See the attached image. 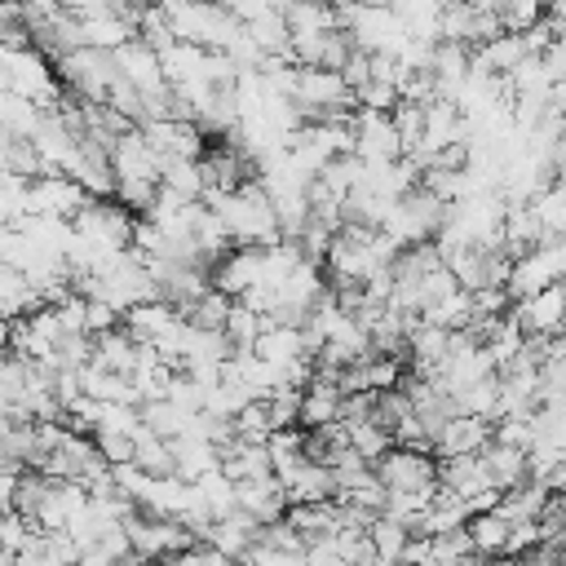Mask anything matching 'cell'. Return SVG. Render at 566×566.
<instances>
[{
	"mask_svg": "<svg viewBox=\"0 0 566 566\" xmlns=\"http://www.w3.org/2000/svg\"><path fill=\"white\" fill-rule=\"evenodd\" d=\"M287 102H292L296 115L310 124V119L349 115V111H354V88L340 80V71H327V66H292Z\"/></svg>",
	"mask_w": 566,
	"mask_h": 566,
	"instance_id": "1",
	"label": "cell"
},
{
	"mask_svg": "<svg viewBox=\"0 0 566 566\" xmlns=\"http://www.w3.org/2000/svg\"><path fill=\"white\" fill-rule=\"evenodd\" d=\"M53 66H57L53 75H57L62 93H71V97H80V102H106V88H111V80L119 75V71H115V53H111V49H88V44L71 49V53L57 57Z\"/></svg>",
	"mask_w": 566,
	"mask_h": 566,
	"instance_id": "2",
	"label": "cell"
},
{
	"mask_svg": "<svg viewBox=\"0 0 566 566\" xmlns=\"http://www.w3.org/2000/svg\"><path fill=\"white\" fill-rule=\"evenodd\" d=\"M133 221L137 217L128 208H119L115 199H84L80 212L71 217V230L102 252H124L133 243Z\"/></svg>",
	"mask_w": 566,
	"mask_h": 566,
	"instance_id": "3",
	"label": "cell"
},
{
	"mask_svg": "<svg viewBox=\"0 0 566 566\" xmlns=\"http://www.w3.org/2000/svg\"><path fill=\"white\" fill-rule=\"evenodd\" d=\"M562 274H566V248H562V239H548V243H535L531 252L509 261L504 292H509V301H522L548 283H562Z\"/></svg>",
	"mask_w": 566,
	"mask_h": 566,
	"instance_id": "4",
	"label": "cell"
},
{
	"mask_svg": "<svg viewBox=\"0 0 566 566\" xmlns=\"http://www.w3.org/2000/svg\"><path fill=\"white\" fill-rule=\"evenodd\" d=\"M371 473L385 482V491H433L438 486L433 451H416V447H398V442L371 460Z\"/></svg>",
	"mask_w": 566,
	"mask_h": 566,
	"instance_id": "5",
	"label": "cell"
},
{
	"mask_svg": "<svg viewBox=\"0 0 566 566\" xmlns=\"http://www.w3.org/2000/svg\"><path fill=\"white\" fill-rule=\"evenodd\" d=\"M84 199H88V195H84L80 181L66 177V172H40V177L27 181V212H35V217L71 221Z\"/></svg>",
	"mask_w": 566,
	"mask_h": 566,
	"instance_id": "6",
	"label": "cell"
},
{
	"mask_svg": "<svg viewBox=\"0 0 566 566\" xmlns=\"http://www.w3.org/2000/svg\"><path fill=\"white\" fill-rule=\"evenodd\" d=\"M509 318L526 336H562V318H566V292H562V283H548V287L513 301L509 305Z\"/></svg>",
	"mask_w": 566,
	"mask_h": 566,
	"instance_id": "7",
	"label": "cell"
},
{
	"mask_svg": "<svg viewBox=\"0 0 566 566\" xmlns=\"http://www.w3.org/2000/svg\"><path fill=\"white\" fill-rule=\"evenodd\" d=\"M159 155L146 146V137L137 128H124L111 142V172L115 181H159Z\"/></svg>",
	"mask_w": 566,
	"mask_h": 566,
	"instance_id": "8",
	"label": "cell"
},
{
	"mask_svg": "<svg viewBox=\"0 0 566 566\" xmlns=\"http://www.w3.org/2000/svg\"><path fill=\"white\" fill-rule=\"evenodd\" d=\"M274 482L283 486L287 504H318V500H332V495H336L332 469H327L323 460H310V455H301L292 469L274 473Z\"/></svg>",
	"mask_w": 566,
	"mask_h": 566,
	"instance_id": "9",
	"label": "cell"
},
{
	"mask_svg": "<svg viewBox=\"0 0 566 566\" xmlns=\"http://www.w3.org/2000/svg\"><path fill=\"white\" fill-rule=\"evenodd\" d=\"M486 442H491V420L455 411V416H447V420L438 424L429 451H433V460H442V455H473V451H482Z\"/></svg>",
	"mask_w": 566,
	"mask_h": 566,
	"instance_id": "10",
	"label": "cell"
},
{
	"mask_svg": "<svg viewBox=\"0 0 566 566\" xmlns=\"http://www.w3.org/2000/svg\"><path fill=\"white\" fill-rule=\"evenodd\" d=\"M199 544H208V548L221 553L226 562H239V557H248V548L256 544V522H252L248 513L230 509V513H221V517L208 522V531L199 535Z\"/></svg>",
	"mask_w": 566,
	"mask_h": 566,
	"instance_id": "11",
	"label": "cell"
},
{
	"mask_svg": "<svg viewBox=\"0 0 566 566\" xmlns=\"http://www.w3.org/2000/svg\"><path fill=\"white\" fill-rule=\"evenodd\" d=\"M234 509L248 513L256 526H270V522L283 517L287 495H283V486L270 473V478H256V482H234Z\"/></svg>",
	"mask_w": 566,
	"mask_h": 566,
	"instance_id": "12",
	"label": "cell"
},
{
	"mask_svg": "<svg viewBox=\"0 0 566 566\" xmlns=\"http://www.w3.org/2000/svg\"><path fill=\"white\" fill-rule=\"evenodd\" d=\"M478 460H482V473H486V482L495 486V491H513V486H522V482H531V473H526V451L522 447H509V442H486L482 451H478Z\"/></svg>",
	"mask_w": 566,
	"mask_h": 566,
	"instance_id": "13",
	"label": "cell"
},
{
	"mask_svg": "<svg viewBox=\"0 0 566 566\" xmlns=\"http://www.w3.org/2000/svg\"><path fill=\"white\" fill-rule=\"evenodd\" d=\"M340 420V385L310 376V385L301 389V429H318V424H336Z\"/></svg>",
	"mask_w": 566,
	"mask_h": 566,
	"instance_id": "14",
	"label": "cell"
},
{
	"mask_svg": "<svg viewBox=\"0 0 566 566\" xmlns=\"http://www.w3.org/2000/svg\"><path fill=\"white\" fill-rule=\"evenodd\" d=\"M137 349H142V340H133V336L115 323L111 332H97V336H93L88 363H97V367H106V371H128L133 358H137Z\"/></svg>",
	"mask_w": 566,
	"mask_h": 566,
	"instance_id": "15",
	"label": "cell"
},
{
	"mask_svg": "<svg viewBox=\"0 0 566 566\" xmlns=\"http://www.w3.org/2000/svg\"><path fill=\"white\" fill-rule=\"evenodd\" d=\"M509 526L513 522H504L495 509H486V513H469V522H464V535H469V548L478 553V557H491V553H504V539H509Z\"/></svg>",
	"mask_w": 566,
	"mask_h": 566,
	"instance_id": "16",
	"label": "cell"
},
{
	"mask_svg": "<svg viewBox=\"0 0 566 566\" xmlns=\"http://www.w3.org/2000/svg\"><path fill=\"white\" fill-rule=\"evenodd\" d=\"M243 31H248V40H252L265 57H283V62H292V57H287V22H283L279 9H270V13H261V18H248Z\"/></svg>",
	"mask_w": 566,
	"mask_h": 566,
	"instance_id": "17",
	"label": "cell"
},
{
	"mask_svg": "<svg viewBox=\"0 0 566 566\" xmlns=\"http://www.w3.org/2000/svg\"><path fill=\"white\" fill-rule=\"evenodd\" d=\"M531 212H535V221H539V230H544V239H562V230H566V199H562V177H553L544 190H535L531 199Z\"/></svg>",
	"mask_w": 566,
	"mask_h": 566,
	"instance_id": "18",
	"label": "cell"
},
{
	"mask_svg": "<svg viewBox=\"0 0 566 566\" xmlns=\"http://www.w3.org/2000/svg\"><path fill=\"white\" fill-rule=\"evenodd\" d=\"M367 544H371V553H376V566H398L402 544H407V526L394 522V517H385V513H376V517L367 522Z\"/></svg>",
	"mask_w": 566,
	"mask_h": 566,
	"instance_id": "19",
	"label": "cell"
},
{
	"mask_svg": "<svg viewBox=\"0 0 566 566\" xmlns=\"http://www.w3.org/2000/svg\"><path fill=\"white\" fill-rule=\"evenodd\" d=\"M261 327H265V318H261V314H252L248 305L230 301V310H226V323H221V336L230 340V349H234V354H252V345H256Z\"/></svg>",
	"mask_w": 566,
	"mask_h": 566,
	"instance_id": "20",
	"label": "cell"
},
{
	"mask_svg": "<svg viewBox=\"0 0 566 566\" xmlns=\"http://www.w3.org/2000/svg\"><path fill=\"white\" fill-rule=\"evenodd\" d=\"M159 186L168 190V195H177V199H199L203 195V172H199V159H168L164 168H159Z\"/></svg>",
	"mask_w": 566,
	"mask_h": 566,
	"instance_id": "21",
	"label": "cell"
},
{
	"mask_svg": "<svg viewBox=\"0 0 566 566\" xmlns=\"http://www.w3.org/2000/svg\"><path fill=\"white\" fill-rule=\"evenodd\" d=\"M340 424H345V442H349V451H354V455H363L367 464L394 447L389 429H380L376 420H340Z\"/></svg>",
	"mask_w": 566,
	"mask_h": 566,
	"instance_id": "22",
	"label": "cell"
},
{
	"mask_svg": "<svg viewBox=\"0 0 566 566\" xmlns=\"http://www.w3.org/2000/svg\"><path fill=\"white\" fill-rule=\"evenodd\" d=\"M491 13L500 22V31H531L544 18V0H500Z\"/></svg>",
	"mask_w": 566,
	"mask_h": 566,
	"instance_id": "23",
	"label": "cell"
},
{
	"mask_svg": "<svg viewBox=\"0 0 566 566\" xmlns=\"http://www.w3.org/2000/svg\"><path fill=\"white\" fill-rule=\"evenodd\" d=\"M265 411H270V424H274V429L296 424V420H301V389H287V385L270 389V394H265Z\"/></svg>",
	"mask_w": 566,
	"mask_h": 566,
	"instance_id": "24",
	"label": "cell"
},
{
	"mask_svg": "<svg viewBox=\"0 0 566 566\" xmlns=\"http://www.w3.org/2000/svg\"><path fill=\"white\" fill-rule=\"evenodd\" d=\"M97 455L106 464H128L133 460V429H102V433H88Z\"/></svg>",
	"mask_w": 566,
	"mask_h": 566,
	"instance_id": "25",
	"label": "cell"
},
{
	"mask_svg": "<svg viewBox=\"0 0 566 566\" xmlns=\"http://www.w3.org/2000/svg\"><path fill=\"white\" fill-rule=\"evenodd\" d=\"M115 323H119V310H115V305H106V301H97V296H84V332H88V336L111 332Z\"/></svg>",
	"mask_w": 566,
	"mask_h": 566,
	"instance_id": "26",
	"label": "cell"
},
{
	"mask_svg": "<svg viewBox=\"0 0 566 566\" xmlns=\"http://www.w3.org/2000/svg\"><path fill=\"white\" fill-rule=\"evenodd\" d=\"M478 566H522V557H513V553H491V557H478Z\"/></svg>",
	"mask_w": 566,
	"mask_h": 566,
	"instance_id": "27",
	"label": "cell"
}]
</instances>
